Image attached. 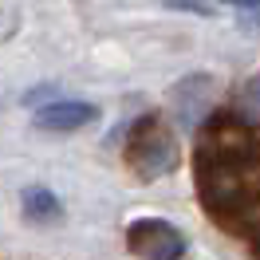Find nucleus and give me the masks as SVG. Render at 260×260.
Instances as JSON below:
<instances>
[{
  "label": "nucleus",
  "mask_w": 260,
  "mask_h": 260,
  "mask_svg": "<svg viewBox=\"0 0 260 260\" xmlns=\"http://www.w3.org/2000/svg\"><path fill=\"white\" fill-rule=\"evenodd\" d=\"M99 111L91 103H79V99H55L48 107H40L36 111V126L44 130H55V134H67V130H79L87 122H95Z\"/></svg>",
  "instance_id": "obj_2"
},
{
  "label": "nucleus",
  "mask_w": 260,
  "mask_h": 260,
  "mask_svg": "<svg viewBox=\"0 0 260 260\" xmlns=\"http://www.w3.org/2000/svg\"><path fill=\"white\" fill-rule=\"evenodd\" d=\"M130 244L146 260H178L181 248H185V241L170 225H162V221H138L130 229Z\"/></svg>",
  "instance_id": "obj_1"
},
{
  "label": "nucleus",
  "mask_w": 260,
  "mask_h": 260,
  "mask_svg": "<svg viewBox=\"0 0 260 260\" xmlns=\"http://www.w3.org/2000/svg\"><path fill=\"white\" fill-rule=\"evenodd\" d=\"M24 213L28 217H59V201H55V193L51 189H40V185H32V189H24Z\"/></svg>",
  "instance_id": "obj_3"
}]
</instances>
